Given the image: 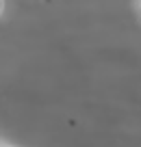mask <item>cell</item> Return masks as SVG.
Wrapping results in <instances>:
<instances>
[{"label": "cell", "mask_w": 141, "mask_h": 147, "mask_svg": "<svg viewBox=\"0 0 141 147\" xmlns=\"http://www.w3.org/2000/svg\"><path fill=\"white\" fill-rule=\"evenodd\" d=\"M0 147H2V145H0Z\"/></svg>", "instance_id": "obj_2"}, {"label": "cell", "mask_w": 141, "mask_h": 147, "mask_svg": "<svg viewBox=\"0 0 141 147\" xmlns=\"http://www.w3.org/2000/svg\"><path fill=\"white\" fill-rule=\"evenodd\" d=\"M0 13H2V0H0Z\"/></svg>", "instance_id": "obj_1"}]
</instances>
